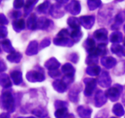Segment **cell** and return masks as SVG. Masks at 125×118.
Wrapping results in <instances>:
<instances>
[{
  "mask_svg": "<svg viewBox=\"0 0 125 118\" xmlns=\"http://www.w3.org/2000/svg\"><path fill=\"white\" fill-rule=\"evenodd\" d=\"M1 108L9 113H13L15 110V100L10 91H3L1 97Z\"/></svg>",
  "mask_w": 125,
  "mask_h": 118,
  "instance_id": "1",
  "label": "cell"
},
{
  "mask_svg": "<svg viewBox=\"0 0 125 118\" xmlns=\"http://www.w3.org/2000/svg\"><path fill=\"white\" fill-rule=\"evenodd\" d=\"M114 14V7L112 6H106L98 12V22L100 25L109 24L113 20Z\"/></svg>",
  "mask_w": 125,
  "mask_h": 118,
  "instance_id": "2",
  "label": "cell"
},
{
  "mask_svg": "<svg viewBox=\"0 0 125 118\" xmlns=\"http://www.w3.org/2000/svg\"><path fill=\"white\" fill-rule=\"evenodd\" d=\"M37 69L32 70L27 72L26 79L31 83L42 82L45 80V72L42 68L39 66H36Z\"/></svg>",
  "mask_w": 125,
  "mask_h": 118,
  "instance_id": "3",
  "label": "cell"
},
{
  "mask_svg": "<svg viewBox=\"0 0 125 118\" xmlns=\"http://www.w3.org/2000/svg\"><path fill=\"white\" fill-rule=\"evenodd\" d=\"M123 91V86L119 84H115L112 88L107 89L105 93L107 99H110L111 101L115 102L118 100L120 94Z\"/></svg>",
  "mask_w": 125,
  "mask_h": 118,
  "instance_id": "4",
  "label": "cell"
},
{
  "mask_svg": "<svg viewBox=\"0 0 125 118\" xmlns=\"http://www.w3.org/2000/svg\"><path fill=\"white\" fill-rule=\"evenodd\" d=\"M84 83L85 84V88L84 92V95L87 97L90 96L96 88L97 81L94 78H85L84 80Z\"/></svg>",
  "mask_w": 125,
  "mask_h": 118,
  "instance_id": "5",
  "label": "cell"
},
{
  "mask_svg": "<svg viewBox=\"0 0 125 118\" xmlns=\"http://www.w3.org/2000/svg\"><path fill=\"white\" fill-rule=\"evenodd\" d=\"M54 26V23L45 17H40L37 20V29L50 30Z\"/></svg>",
  "mask_w": 125,
  "mask_h": 118,
  "instance_id": "6",
  "label": "cell"
},
{
  "mask_svg": "<svg viewBox=\"0 0 125 118\" xmlns=\"http://www.w3.org/2000/svg\"><path fill=\"white\" fill-rule=\"evenodd\" d=\"M83 89V86L80 84H76L70 89L68 93V98L72 102L77 104L79 102V93Z\"/></svg>",
  "mask_w": 125,
  "mask_h": 118,
  "instance_id": "7",
  "label": "cell"
},
{
  "mask_svg": "<svg viewBox=\"0 0 125 118\" xmlns=\"http://www.w3.org/2000/svg\"><path fill=\"white\" fill-rule=\"evenodd\" d=\"M98 83L100 86L103 88H108L111 85L112 80H111V76H110L109 72L107 71H103L102 73L99 76L98 79Z\"/></svg>",
  "mask_w": 125,
  "mask_h": 118,
  "instance_id": "8",
  "label": "cell"
},
{
  "mask_svg": "<svg viewBox=\"0 0 125 118\" xmlns=\"http://www.w3.org/2000/svg\"><path fill=\"white\" fill-rule=\"evenodd\" d=\"M62 4L57 2L51 6L49 12L53 18H59L64 15L65 12L62 10Z\"/></svg>",
  "mask_w": 125,
  "mask_h": 118,
  "instance_id": "9",
  "label": "cell"
},
{
  "mask_svg": "<svg viewBox=\"0 0 125 118\" xmlns=\"http://www.w3.org/2000/svg\"><path fill=\"white\" fill-rule=\"evenodd\" d=\"M65 10L73 15H77L81 11L80 2L78 1H72L65 7Z\"/></svg>",
  "mask_w": 125,
  "mask_h": 118,
  "instance_id": "10",
  "label": "cell"
},
{
  "mask_svg": "<svg viewBox=\"0 0 125 118\" xmlns=\"http://www.w3.org/2000/svg\"><path fill=\"white\" fill-rule=\"evenodd\" d=\"M81 24L84 28L90 29L94 26L95 23V18L94 15H85L79 17Z\"/></svg>",
  "mask_w": 125,
  "mask_h": 118,
  "instance_id": "11",
  "label": "cell"
},
{
  "mask_svg": "<svg viewBox=\"0 0 125 118\" xmlns=\"http://www.w3.org/2000/svg\"><path fill=\"white\" fill-rule=\"evenodd\" d=\"M107 97L103 91L98 90L95 94V105L96 107H101L107 102Z\"/></svg>",
  "mask_w": 125,
  "mask_h": 118,
  "instance_id": "12",
  "label": "cell"
},
{
  "mask_svg": "<svg viewBox=\"0 0 125 118\" xmlns=\"http://www.w3.org/2000/svg\"><path fill=\"white\" fill-rule=\"evenodd\" d=\"M53 43L56 46L68 47H71L73 45L74 42L68 37H56L54 39Z\"/></svg>",
  "mask_w": 125,
  "mask_h": 118,
  "instance_id": "13",
  "label": "cell"
},
{
  "mask_svg": "<svg viewBox=\"0 0 125 118\" xmlns=\"http://www.w3.org/2000/svg\"><path fill=\"white\" fill-rule=\"evenodd\" d=\"M125 20V11H121L116 15L115 22L111 26V29L114 31L118 30L121 24Z\"/></svg>",
  "mask_w": 125,
  "mask_h": 118,
  "instance_id": "14",
  "label": "cell"
},
{
  "mask_svg": "<svg viewBox=\"0 0 125 118\" xmlns=\"http://www.w3.org/2000/svg\"><path fill=\"white\" fill-rule=\"evenodd\" d=\"M108 32L105 28H101L95 31L94 33V37L99 42H105L107 40Z\"/></svg>",
  "mask_w": 125,
  "mask_h": 118,
  "instance_id": "15",
  "label": "cell"
},
{
  "mask_svg": "<svg viewBox=\"0 0 125 118\" xmlns=\"http://www.w3.org/2000/svg\"><path fill=\"white\" fill-rule=\"evenodd\" d=\"M77 112L81 118H90L92 110L88 106L81 105L77 108Z\"/></svg>",
  "mask_w": 125,
  "mask_h": 118,
  "instance_id": "16",
  "label": "cell"
},
{
  "mask_svg": "<svg viewBox=\"0 0 125 118\" xmlns=\"http://www.w3.org/2000/svg\"><path fill=\"white\" fill-rule=\"evenodd\" d=\"M39 44L36 40L30 42L26 50V54L28 56H34L39 52Z\"/></svg>",
  "mask_w": 125,
  "mask_h": 118,
  "instance_id": "17",
  "label": "cell"
},
{
  "mask_svg": "<svg viewBox=\"0 0 125 118\" xmlns=\"http://www.w3.org/2000/svg\"><path fill=\"white\" fill-rule=\"evenodd\" d=\"M101 64L107 69H110L115 66L117 64V60L112 56L103 57L101 60Z\"/></svg>",
  "mask_w": 125,
  "mask_h": 118,
  "instance_id": "18",
  "label": "cell"
},
{
  "mask_svg": "<svg viewBox=\"0 0 125 118\" xmlns=\"http://www.w3.org/2000/svg\"><path fill=\"white\" fill-rule=\"evenodd\" d=\"M44 66L47 69L49 70V71H51L58 69L61 66V63L55 58H51L45 62Z\"/></svg>",
  "mask_w": 125,
  "mask_h": 118,
  "instance_id": "19",
  "label": "cell"
},
{
  "mask_svg": "<svg viewBox=\"0 0 125 118\" xmlns=\"http://www.w3.org/2000/svg\"><path fill=\"white\" fill-rule=\"evenodd\" d=\"M83 47L89 54L93 53L95 52L96 49V43L94 39L92 38H88L84 42Z\"/></svg>",
  "mask_w": 125,
  "mask_h": 118,
  "instance_id": "20",
  "label": "cell"
},
{
  "mask_svg": "<svg viewBox=\"0 0 125 118\" xmlns=\"http://www.w3.org/2000/svg\"><path fill=\"white\" fill-rule=\"evenodd\" d=\"M52 87L54 89L59 93H63L67 91V86L60 80H56L52 82Z\"/></svg>",
  "mask_w": 125,
  "mask_h": 118,
  "instance_id": "21",
  "label": "cell"
},
{
  "mask_svg": "<svg viewBox=\"0 0 125 118\" xmlns=\"http://www.w3.org/2000/svg\"><path fill=\"white\" fill-rule=\"evenodd\" d=\"M11 78L15 85H20L23 82V76L22 73L19 71H13L10 72Z\"/></svg>",
  "mask_w": 125,
  "mask_h": 118,
  "instance_id": "22",
  "label": "cell"
},
{
  "mask_svg": "<svg viewBox=\"0 0 125 118\" xmlns=\"http://www.w3.org/2000/svg\"><path fill=\"white\" fill-rule=\"evenodd\" d=\"M67 24L70 28L74 29V30L80 29L81 25L79 18H76L75 17H69L67 20Z\"/></svg>",
  "mask_w": 125,
  "mask_h": 118,
  "instance_id": "23",
  "label": "cell"
},
{
  "mask_svg": "<svg viewBox=\"0 0 125 118\" xmlns=\"http://www.w3.org/2000/svg\"><path fill=\"white\" fill-rule=\"evenodd\" d=\"M0 84L1 86L5 89H7L12 86V82L8 75L6 73H1L0 76Z\"/></svg>",
  "mask_w": 125,
  "mask_h": 118,
  "instance_id": "24",
  "label": "cell"
},
{
  "mask_svg": "<svg viewBox=\"0 0 125 118\" xmlns=\"http://www.w3.org/2000/svg\"><path fill=\"white\" fill-rule=\"evenodd\" d=\"M50 2L48 1H45L42 4H40L39 6H37L36 8L37 12L40 14H45L47 13L48 11H50Z\"/></svg>",
  "mask_w": 125,
  "mask_h": 118,
  "instance_id": "25",
  "label": "cell"
},
{
  "mask_svg": "<svg viewBox=\"0 0 125 118\" xmlns=\"http://www.w3.org/2000/svg\"><path fill=\"white\" fill-rule=\"evenodd\" d=\"M12 26L15 31L20 33L25 28V22L23 19H17L13 20Z\"/></svg>",
  "mask_w": 125,
  "mask_h": 118,
  "instance_id": "26",
  "label": "cell"
},
{
  "mask_svg": "<svg viewBox=\"0 0 125 118\" xmlns=\"http://www.w3.org/2000/svg\"><path fill=\"white\" fill-rule=\"evenodd\" d=\"M22 58V55L20 52L14 51L7 56V59L12 63H19Z\"/></svg>",
  "mask_w": 125,
  "mask_h": 118,
  "instance_id": "27",
  "label": "cell"
},
{
  "mask_svg": "<svg viewBox=\"0 0 125 118\" xmlns=\"http://www.w3.org/2000/svg\"><path fill=\"white\" fill-rule=\"evenodd\" d=\"M1 48L5 52L11 53L15 51L14 48L12 47L10 41L9 39H4V40H2L1 42Z\"/></svg>",
  "mask_w": 125,
  "mask_h": 118,
  "instance_id": "28",
  "label": "cell"
},
{
  "mask_svg": "<svg viewBox=\"0 0 125 118\" xmlns=\"http://www.w3.org/2000/svg\"><path fill=\"white\" fill-rule=\"evenodd\" d=\"M37 16L35 13H31L27 21L28 28L31 30L37 29Z\"/></svg>",
  "mask_w": 125,
  "mask_h": 118,
  "instance_id": "29",
  "label": "cell"
},
{
  "mask_svg": "<svg viewBox=\"0 0 125 118\" xmlns=\"http://www.w3.org/2000/svg\"><path fill=\"white\" fill-rule=\"evenodd\" d=\"M98 62V56L95 55L94 53L89 54L85 59V63L89 66H97Z\"/></svg>",
  "mask_w": 125,
  "mask_h": 118,
  "instance_id": "30",
  "label": "cell"
},
{
  "mask_svg": "<svg viewBox=\"0 0 125 118\" xmlns=\"http://www.w3.org/2000/svg\"><path fill=\"white\" fill-rule=\"evenodd\" d=\"M32 113L40 118H45L48 116V111L42 106H39L36 108H34L32 111Z\"/></svg>",
  "mask_w": 125,
  "mask_h": 118,
  "instance_id": "31",
  "label": "cell"
},
{
  "mask_svg": "<svg viewBox=\"0 0 125 118\" xmlns=\"http://www.w3.org/2000/svg\"><path fill=\"white\" fill-rule=\"evenodd\" d=\"M107 53V48H106V44L105 43H101L98 45V47L95 49L94 53L98 56H104Z\"/></svg>",
  "mask_w": 125,
  "mask_h": 118,
  "instance_id": "32",
  "label": "cell"
},
{
  "mask_svg": "<svg viewBox=\"0 0 125 118\" xmlns=\"http://www.w3.org/2000/svg\"><path fill=\"white\" fill-rule=\"evenodd\" d=\"M39 1H26L24 3V17H27L28 14H29L31 11L32 10L34 6Z\"/></svg>",
  "mask_w": 125,
  "mask_h": 118,
  "instance_id": "33",
  "label": "cell"
},
{
  "mask_svg": "<svg viewBox=\"0 0 125 118\" xmlns=\"http://www.w3.org/2000/svg\"><path fill=\"white\" fill-rule=\"evenodd\" d=\"M123 40V35L122 33L119 31H114L111 34L110 36V40L111 42L114 44H118V43L122 42Z\"/></svg>",
  "mask_w": 125,
  "mask_h": 118,
  "instance_id": "34",
  "label": "cell"
},
{
  "mask_svg": "<svg viewBox=\"0 0 125 118\" xmlns=\"http://www.w3.org/2000/svg\"><path fill=\"white\" fill-rule=\"evenodd\" d=\"M83 36V32L81 31V29H76L74 30L71 33V37L72 40H73L74 43H78L81 40Z\"/></svg>",
  "mask_w": 125,
  "mask_h": 118,
  "instance_id": "35",
  "label": "cell"
},
{
  "mask_svg": "<svg viewBox=\"0 0 125 118\" xmlns=\"http://www.w3.org/2000/svg\"><path fill=\"white\" fill-rule=\"evenodd\" d=\"M111 51L117 56H123V47L121 46L118 44H112L111 47Z\"/></svg>",
  "mask_w": 125,
  "mask_h": 118,
  "instance_id": "36",
  "label": "cell"
},
{
  "mask_svg": "<svg viewBox=\"0 0 125 118\" xmlns=\"http://www.w3.org/2000/svg\"><path fill=\"white\" fill-rule=\"evenodd\" d=\"M101 68L98 66H89L86 69V73L90 76H97L99 75Z\"/></svg>",
  "mask_w": 125,
  "mask_h": 118,
  "instance_id": "37",
  "label": "cell"
},
{
  "mask_svg": "<svg viewBox=\"0 0 125 118\" xmlns=\"http://www.w3.org/2000/svg\"><path fill=\"white\" fill-rule=\"evenodd\" d=\"M112 112L117 116H122L125 114V110L120 104H116L112 108Z\"/></svg>",
  "mask_w": 125,
  "mask_h": 118,
  "instance_id": "38",
  "label": "cell"
},
{
  "mask_svg": "<svg viewBox=\"0 0 125 118\" xmlns=\"http://www.w3.org/2000/svg\"><path fill=\"white\" fill-rule=\"evenodd\" d=\"M62 71L65 75L74 74L75 69L70 63H66L62 67Z\"/></svg>",
  "mask_w": 125,
  "mask_h": 118,
  "instance_id": "39",
  "label": "cell"
},
{
  "mask_svg": "<svg viewBox=\"0 0 125 118\" xmlns=\"http://www.w3.org/2000/svg\"><path fill=\"white\" fill-rule=\"evenodd\" d=\"M68 113V110L67 108H63L58 109L55 112L54 115L56 118H66Z\"/></svg>",
  "mask_w": 125,
  "mask_h": 118,
  "instance_id": "40",
  "label": "cell"
},
{
  "mask_svg": "<svg viewBox=\"0 0 125 118\" xmlns=\"http://www.w3.org/2000/svg\"><path fill=\"white\" fill-rule=\"evenodd\" d=\"M87 5L89 6V8L90 11H94L96 9L98 8L102 5L101 1H87Z\"/></svg>",
  "mask_w": 125,
  "mask_h": 118,
  "instance_id": "41",
  "label": "cell"
},
{
  "mask_svg": "<svg viewBox=\"0 0 125 118\" xmlns=\"http://www.w3.org/2000/svg\"><path fill=\"white\" fill-rule=\"evenodd\" d=\"M62 81L68 86L74 82V74H66L62 77Z\"/></svg>",
  "mask_w": 125,
  "mask_h": 118,
  "instance_id": "42",
  "label": "cell"
},
{
  "mask_svg": "<svg viewBox=\"0 0 125 118\" xmlns=\"http://www.w3.org/2000/svg\"><path fill=\"white\" fill-rule=\"evenodd\" d=\"M54 106L57 110L61 108H67V106H68V103L65 101L57 100L54 102Z\"/></svg>",
  "mask_w": 125,
  "mask_h": 118,
  "instance_id": "43",
  "label": "cell"
},
{
  "mask_svg": "<svg viewBox=\"0 0 125 118\" xmlns=\"http://www.w3.org/2000/svg\"><path fill=\"white\" fill-rule=\"evenodd\" d=\"M50 44H51L50 38H45V39H44L43 40H42V41L40 42V44H39V50H42V49L50 46Z\"/></svg>",
  "mask_w": 125,
  "mask_h": 118,
  "instance_id": "44",
  "label": "cell"
},
{
  "mask_svg": "<svg viewBox=\"0 0 125 118\" xmlns=\"http://www.w3.org/2000/svg\"><path fill=\"white\" fill-rule=\"evenodd\" d=\"M108 114V111L106 109H104L99 111L96 115L95 118H107Z\"/></svg>",
  "mask_w": 125,
  "mask_h": 118,
  "instance_id": "45",
  "label": "cell"
},
{
  "mask_svg": "<svg viewBox=\"0 0 125 118\" xmlns=\"http://www.w3.org/2000/svg\"><path fill=\"white\" fill-rule=\"evenodd\" d=\"M48 74H49V75L51 77V78H57V77H59L61 76V73L58 69H57V70H54V71H49Z\"/></svg>",
  "mask_w": 125,
  "mask_h": 118,
  "instance_id": "46",
  "label": "cell"
},
{
  "mask_svg": "<svg viewBox=\"0 0 125 118\" xmlns=\"http://www.w3.org/2000/svg\"><path fill=\"white\" fill-rule=\"evenodd\" d=\"M68 59L70 60L72 62H73V63H77L79 61V56H78V54H77L76 53H73L70 55Z\"/></svg>",
  "mask_w": 125,
  "mask_h": 118,
  "instance_id": "47",
  "label": "cell"
},
{
  "mask_svg": "<svg viewBox=\"0 0 125 118\" xmlns=\"http://www.w3.org/2000/svg\"><path fill=\"white\" fill-rule=\"evenodd\" d=\"M68 34H69V33L67 29H62L57 34V37H68Z\"/></svg>",
  "mask_w": 125,
  "mask_h": 118,
  "instance_id": "48",
  "label": "cell"
},
{
  "mask_svg": "<svg viewBox=\"0 0 125 118\" xmlns=\"http://www.w3.org/2000/svg\"><path fill=\"white\" fill-rule=\"evenodd\" d=\"M8 31L7 29L5 26H1L0 28V34H1V38H5L7 35Z\"/></svg>",
  "mask_w": 125,
  "mask_h": 118,
  "instance_id": "49",
  "label": "cell"
},
{
  "mask_svg": "<svg viewBox=\"0 0 125 118\" xmlns=\"http://www.w3.org/2000/svg\"><path fill=\"white\" fill-rule=\"evenodd\" d=\"M24 3L25 2H24V1L16 0V1H14V2H13V7H14V8L18 9L21 8L23 6H24Z\"/></svg>",
  "mask_w": 125,
  "mask_h": 118,
  "instance_id": "50",
  "label": "cell"
},
{
  "mask_svg": "<svg viewBox=\"0 0 125 118\" xmlns=\"http://www.w3.org/2000/svg\"><path fill=\"white\" fill-rule=\"evenodd\" d=\"M10 15L11 18L14 19L15 20L18 19V18L21 15V12L20 11H13L11 12Z\"/></svg>",
  "mask_w": 125,
  "mask_h": 118,
  "instance_id": "51",
  "label": "cell"
},
{
  "mask_svg": "<svg viewBox=\"0 0 125 118\" xmlns=\"http://www.w3.org/2000/svg\"><path fill=\"white\" fill-rule=\"evenodd\" d=\"M0 23H1V26L6 25L9 23V20L3 13L0 14Z\"/></svg>",
  "mask_w": 125,
  "mask_h": 118,
  "instance_id": "52",
  "label": "cell"
},
{
  "mask_svg": "<svg viewBox=\"0 0 125 118\" xmlns=\"http://www.w3.org/2000/svg\"><path fill=\"white\" fill-rule=\"evenodd\" d=\"M0 66H1V72H2L3 71H6L7 69V66H6V63L3 61V60L1 59V63H0Z\"/></svg>",
  "mask_w": 125,
  "mask_h": 118,
  "instance_id": "53",
  "label": "cell"
},
{
  "mask_svg": "<svg viewBox=\"0 0 125 118\" xmlns=\"http://www.w3.org/2000/svg\"><path fill=\"white\" fill-rule=\"evenodd\" d=\"M10 116L9 113H3L1 115V118H10Z\"/></svg>",
  "mask_w": 125,
  "mask_h": 118,
  "instance_id": "54",
  "label": "cell"
},
{
  "mask_svg": "<svg viewBox=\"0 0 125 118\" xmlns=\"http://www.w3.org/2000/svg\"><path fill=\"white\" fill-rule=\"evenodd\" d=\"M57 1V2H58V3L61 4H63L68 2V1Z\"/></svg>",
  "mask_w": 125,
  "mask_h": 118,
  "instance_id": "55",
  "label": "cell"
},
{
  "mask_svg": "<svg viewBox=\"0 0 125 118\" xmlns=\"http://www.w3.org/2000/svg\"><path fill=\"white\" fill-rule=\"evenodd\" d=\"M66 118H75V117H74V116L73 114H68Z\"/></svg>",
  "mask_w": 125,
  "mask_h": 118,
  "instance_id": "56",
  "label": "cell"
},
{
  "mask_svg": "<svg viewBox=\"0 0 125 118\" xmlns=\"http://www.w3.org/2000/svg\"><path fill=\"white\" fill-rule=\"evenodd\" d=\"M122 102H123V103L124 104L125 106V92L124 93V94H123V97H122Z\"/></svg>",
  "mask_w": 125,
  "mask_h": 118,
  "instance_id": "57",
  "label": "cell"
},
{
  "mask_svg": "<svg viewBox=\"0 0 125 118\" xmlns=\"http://www.w3.org/2000/svg\"><path fill=\"white\" fill-rule=\"evenodd\" d=\"M24 118L20 117V118ZM34 118V117H28V118Z\"/></svg>",
  "mask_w": 125,
  "mask_h": 118,
  "instance_id": "58",
  "label": "cell"
},
{
  "mask_svg": "<svg viewBox=\"0 0 125 118\" xmlns=\"http://www.w3.org/2000/svg\"><path fill=\"white\" fill-rule=\"evenodd\" d=\"M116 118V117H112V118Z\"/></svg>",
  "mask_w": 125,
  "mask_h": 118,
  "instance_id": "59",
  "label": "cell"
},
{
  "mask_svg": "<svg viewBox=\"0 0 125 118\" xmlns=\"http://www.w3.org/2000/svg\"><path fill=\"white\" fill-rule=\"evenodd\" d=\"M124 30H125V25L124 26Z\"/></svg>",
  "mask_w": 125,
  "mask_h": 118,
  "instance_id": "60",
  "label": "cell"
}]
</instances>
